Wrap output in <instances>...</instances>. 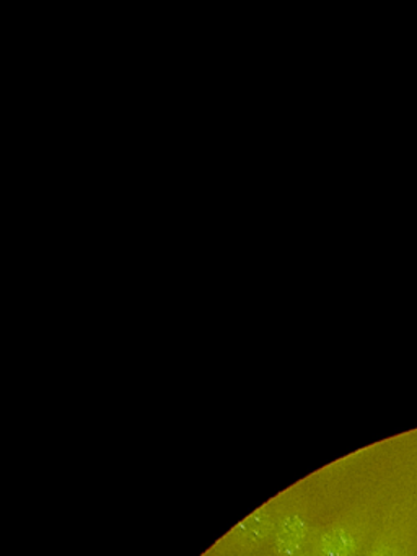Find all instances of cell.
Listing matches in <instances>:
<instances>
[{
  "mask_svg": "<svg viewBox=\"0 0 417 556\" xmlns=\"http://www.w3.org/2000/svg\"><path fill=\"white\" fill-rule=\"evenodd\" d=\"M308 536V520L300 514H289L274 532V548L280 556H302Z\"/></svg>",
  "mask_w": 417,
  "mask_h": 556,
  "instance_id": "cell-1",
  "label": "cell"
},
{
  "mask_svg": "<svg viewBox=\"0 0 417 556\" xmlns=\"http://www.w3.org/2000/svg\"><path fill=\"white\" fill-rule=\"evenodd\" d=\"M273 530V516L266 507H261L240 520L231 530L230 536L237 545L253 546L266 540Z\"/></svg>",
  "mask_w": 417,
  "mask_h": 556,
  "instance_id": "cell-2",
  "label": "cell"
},
{
  "mask_svg": "<svg viewBox=\"0 0 417 556\" xmlns=\"http://www.w3.org/2000/svg\"><path fill=\"white\" fill-rule=\"evenodd\" d=\"M361 540L354 529L345 526H336L323 533L318 542V552L321 556H357Z\"/></svg>",
  "mask_w": 417,
  "mask_h": 556,
  "instance_id": "cell-3",
  "label": "cell"
},
{
  "mask_svg": "<svg viewBox=\"0 0 417 556\" xmlns=\"http://www.w3.org/2000/svg\"><path fill=\"white\" fill-rule=\"evenodd\" d=\"M368 556H407L404 552L403 546L396 545V543L383 542L380 545L375 546Z\"/></svg>",
  "mask_w": 417,
  "mask_h": 556,
  "instance_id": "cell-4",
  "label": "cell"
}]
</instances>
